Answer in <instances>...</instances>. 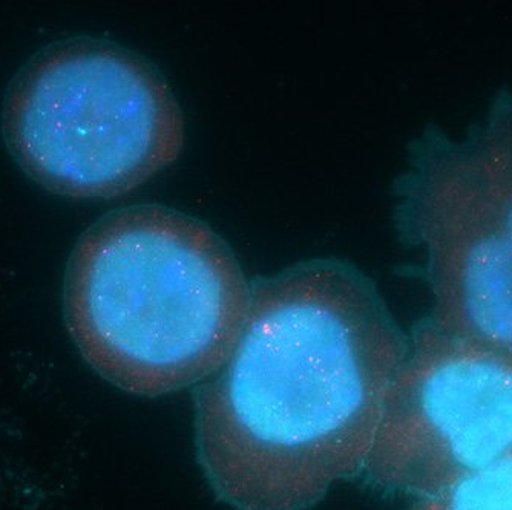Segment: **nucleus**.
<instances>
[{"label": "nucleus", "instance_id": "5", "mask_svg": "<svg viewBox=\"0 0 512 510\" xmlns=\"http://www.w3.org/2000/svg\"><path fill=\"white\" fill-rule=\"evenodd\" d=\"M511 451L512 354L419 325L361 480L421 500Z\"/></svg>", "mask_w": 512, "mask_h": 510}, {"label": "nucleus", "instance_id": "6", "mask_svg": "<svg viewBox=\"0 0 512 510\" xmlns=\"http://www.w3.org/2000/svg\"><path fill=\"white\" fill-rule=\"evenodd\" d=\"M411 510H512V451L442 491L416 500Z\"/></svg>", "mask_w": 512, "mask_h": 510}, {"label": "nucleus", "instance_id": "2", "mask_svg": "<svg viewBox=\"0 0 512 510\" xmlns=\"http://www.w3.org/2000/svg\"><path fill=\"white\" fill-rule=\"evenodd\" d=\"M65 319L83 359L126 393L200 385L237 347L250 284L224 239L157 204L114 210L74 247Z\"/></svg>", "mask_w": 512, "mask_h": 510}, {"label": "nucleus", "instance_id": "1", "mask_svg": "<svg viewBox=\"0 0 512 510\" xmlns=\"http://www.w3.org/2000/svg\"><path fill=\"white\" fill-rule=\"evenodd\" d=\"M408 336L355 265L250 285L237 347L194 391L198 465L234 510H310L361 477Z\"/></svg>", "mask_w": 512, "mask_h": 510}, {"label": "nucleus", "instance_id": "4", "mask_svg": "<svg viewBox=\"0 0 512 510\" xmlns=\"http://www.w3.org/2000/svg\"><path fill=\"white\" fill-rule=\"evenodd\" d=\"M394 195V223L433 299L427 321L512 354V95L463 134L427 129Z\"/></svg>", "mask_w": 512, "mask_h": 510}, {"label": "nucleus", "instance_id": "3", "mask_svg": "<svg viewBox=\"0 0 512 510\" xmlns=\"http://www.w3.org/2000/svg\"><path fill=\"white\" fill-rule=\"evenodd\" d=\"M184 115L145 57L105 40H63L20 69L4 137L23 172L69 198H114L171 166Z\"/></svg>", "mask_w": 512, "mask_h": 510}]
</instances>
